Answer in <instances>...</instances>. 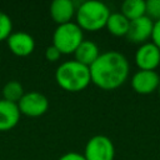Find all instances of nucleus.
Listing matches in <instances>:
<instances>
[{"label":"nucleus","mask_w":160,"mask_h":160,"mask_svg":"<svg viewBox=\"0 0 160 160\" xmlns=\"http://www.w3.org/2000/svg\"><path fill=\"white\" fill-rule=\"evenodd\" d=\"M91 81L104 89L114 90L122 85L129 75V61L126 56L119 51H106L89 66Z\"/></svg>","instance_id":"nucleus-1"},{"label":"nucleus","mask_w":160,"mask_h":160,"mask_svg":"<svg viewBox=\"0 0 160 160\" xmlns=\"http://www.w3.org/2000/svg\"><path fill=\"white\" fill-rule=\"evenodd\" d=\"M55 80L59 86L66 91H81L91 81L90 69L76 60H69L58 66L55 71Z\"/></svg>","instance_id":"nucleus-2"},{"label":"nucleus","mask_w":160,"mask_h":160,"mask_svg":"<svg viewBox=\"0 0 160 160\" xmlns=\"http://www.w3.org/2000/svg\"><path fill=\"white\" fill-rule=\"evenodd\" d=\"M110 14L106 4L98 0H88L81 2L75 11L76 24L82 30L96 31L106 26Z\"/></svg>","instance_id":"nucleus-3"},{"label":"nucleus","mask_w":160,"mask_h":160,"mask_svg":"<svg viewBox=\"0 0 160 160\" xmlns=\"http://www.w3.org/2000/svg\"><path fill=\"white\" fill-rule=\"evenodd\" d=\"M82 40V29L71 21L58 25L52 35V45L56 46L61 54L74 52Z\"/></svg>","instance_id":"nucleus-4"},{"label":"nucleus","mask_w":160,"mask_h":160,"mask_svg":"<svg viewBox=\"0 0 160 160\" xmlns=\"http://www.w3.org/2000/svg\"><path fill=\"white\" fill-rule=\"evenodd\" d=\"M82 155L86 160H114L115 146L110 138L95 135L88 140Z\"/></svg>","instance_id":"nucleus-5"},{"label":"nucleus","mask_w":160,"mask_h":160,"mask_svg":"<svg viewBox=\"0 0 160 160\" xmlns=\"http://www.w3.org/2000/svg\"><path fill=\"white\" fill-rule=\"evenodd\" d=\"M18 106L20 114L35 118L46 112V110L49 109V100L41 92L29 91L22 95V98L18 102Z\"/></svg>","instance_id":"nucleus-6"},{"label":"nucleus","mask_w":160,"mask_h":160,"mask_svg":"<svg viewBox=\"0 0 160 160\" xmlns=\"http://www.w3.org/2000/svg\"><path fill=\"white\" fill-rule=\"evenodd\" d=\"M135 62L140 70H155L160 65V49L152 41L141 44L135 52Z\"/></svg>","instance_id":"nucleus-7"},{"label":"nucleus","mask_w":160,"mask_h":160,"mask_svg":"<svg viewBox=\"0 0 160 160\" xmlns=\"http://www.w3.org/2000/svg\"><path fill=\"white\" fill-rule=\"evenodd\" d=\"M160 76L155 70H139L131 78L132 89L142 95H148L159 89Z\"/></svg>","instance_id":"nucleus-8"},{"label":"nucleus","mask_w":160,"mask_h":160,"mask_svg":"<svg viewBox=\"0 0 160 160\" xmlns=\"http://www.w3.org/2000/svg\"><path fill=\"white\" fill-rule=\"evenodd\" d=\"M152 28H154V21L146 15L138 18L135 20H130L126 38L131 42L144 44L149 38H151Z\"/></svg>","instance_id":"nucleus-9"},{"label":"nucleus","mask_w":160,"mask_h":160,"mask_svg":"<svg viewBox=\"0 0 160 160\" xmlns=\"http://www.w3.org/2000/svg\"><path fill=\"white\" fill-rule=\"evenodd\" d=\"M9 49L18 56H28L34 51L35 40L25 31H15L6 39Z\"/></svg>","instance_id":"nucleus-10"},{"label":"nucleus","mask_w":160,"mask_h":160,"mask_svg":"<svg viewBox=\"0 0 160 160\" xmlns=\"http://www.w3.org/2000/svg\"><path fill=\"white\" fill-rule=\"evenodd\" d=\"M20 120V110L18 104L8 100H0V131H8L16 126Z\"/></svg>","instance_id":"nucleus-11"},{"label":"nucleus","mask_w":160,"mask_h":160,"mask_svg":"<svg viewBox=\"0 0 160 160\" xmlns=\"http://www.w3.org/2000/svg\"><path fill=\"white\" fill-rule=\"evenodd\" d=\"M76 9L71 0H54L50 4V15L58 25L70 22Z\"/></svg>","instance_id":"nucleus-12"},{"label":"nucleus","mask_w":160,"mask_h":160,"mask_svg":"<svg viewBox=\"0 0 160 160\" xmlns=\"http://www.w3.org/2000/svg\"><path fill=\"white\" fill-rule=\"evenodd\" d=\"M74 55H75V60L86 65V66H90L100 55V51H99V48L98 45L91 41V40H82L81 44L76 48V50L74 51Z\"/></svg>","instance_id":"nucleus-13"},{"label":"nucleus","mask_w":160,"mask_h":160,"mask_svg":"<svg viewBox=\"0 0 160 160\" xmlns=\"http://www.w3.org/2000/svg\"><path fill=\"white\" fill-rule=\"evenodd\" d=\"M129 25L130 20L125 18L121 12H111L106 22L108 30L115 36H126Z\"/></svg>","instance_id":"nucleus-14"},{"label":"nucleus","mask_w":160,"mask_h":160,"mask_svg":"<svg viewBox=\"0 0 160 160\" xmlns=\"http://www.w3.org/2000/svg\"><path fill=\"white\" fill-rule=\"evenodd\" d=\"M146 5L144 0H125L121 4V14L129 20H135L145 15Z\"/></svg>","instance_id":"nucleus-15"},{"label":"nucleus","mask_w":160,"mask_h":160,"mask_svg":"<svg viewBox=\"0 0 160 160\" xmlns=\"http://www.w3.org/2000/svg\"><path fill=\"white\" fill-rule=\"evenodd\" d=\"M24 89H22V85L16 81V80H10L8 81L4 88H2V96H4V100H8L10 102H15L18 104L20 101V99L22 98L24 95Z\"/></svg>","instance_id":"nucleus-16"},{"label":"nucleus","mask_w":160,"mask_h":160,"mask_svg":"<svg viewBox=\"0 0 160 160\" xmlns=\"http://www.w3.org/2000/svg\"><path fill=\"white\" fill-rule=\"evenodd\" d=\"M11 30H12V21L10 16L6 12L0 11V41L8 39L9 35L11 34Z\"/></svg>","instance_id":"nucleus-17"},{"label":"nucleus","mask_w":160,"mask_h":160,"mask_svg":"<svg viewBox=\"0 0 160 160\" xmlns=\"http://www.w3.org/2000/svg\"><path fill=\"white\" fill-rule=\"evenodd\" d=\"M146 11L145 15L149 16L152 21L160 20V0H148L145 1Z\"/></svg>","instance_id":"nucleus-18"},{"label":"nucleus","mask_w":160,"mask_h":160,"mask_svg":"<svg viewBox=\"0 0 160 160\" xmlns=\"http://www.w3.org/2000/svg\"><path fill=\"white\" fill-rule=\"evenodd\" d=\"M60 55H61V52H60L59 49H58L56 46H54V45H50V46H48V48L45 49V58H46V60H49V61H56V60H59Z\"/></svg>","instance_id":"nucleus-19"},{"label":"nucleus","mask_w":160,"mask_h":160,"mask_svg":"<svg viewBox=\"0 0 160 160\" xmlns=\"http://www.w3.org/2000/svg\"><path fill=\"white\" fill-rule=\"evenodd\" d=\"M151 40H152V42L160 49V20L154 21V28H152Z\"/></svg>","instance_id":"nucleus-20"},{"label":"nucleus","mask_w":160,"mask_h":160,"mask_svg":"<svg viewBox=\"0 0 160 160\" xmlns=\"http://www.w3.org/2000/svg\"><path fill=\"white\" fill-rule=\"evenodd\" d=\"M58 160H86V159L84 158L82 154H79V152H75V151H70V152H66L62 156H60Z\"/></svg>","instance_id":"nucleus-21"},{"label":"nucleus","mask_w":160,"mask_h":160,"mask_svg":"<svg viewBox=\"0 0 160 160\" xmlns=\"http://www.w3.org/2000/svg\"><path fill=\"white\" fill-rule=\"evenodd\" d=\"M158 90H159V94H160V85H159V89Z\"/></svg>","instance_id":"nucleus-22"}]
</instances>
